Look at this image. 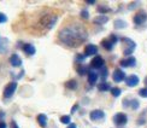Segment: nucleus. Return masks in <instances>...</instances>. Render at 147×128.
<instances>
[{"label":"nucleus","mask_w":147,"mask_h":128,"mask_svg":"<svg viewBox=\"0 0 147 128\" xmlns=\"http://www.w3.org/2000/svg\"><path fill=\"white\" fill-rule=\"evenodd\" d=\"M84 58H86V56L84 54H81V53L76 56V60H78V62H82V60H84Z\"/></svg>","instance_id":"obj_33"},{"label":"nucleus","mask_w":147,"mask_h":128,"mask_svg":"<svg viewBox=\"0 0 147 128\" xmlns=\"http://www.w3.org/2000/svg\"><path fill=\"white\" fill-rule=\"evenodd\" d=\"M113 26H115L116 29H124V28H127L128 23L124 20H116L115 23H113Z\"/></svg>","instance_id":"obj_17"},{"label":"nucleus","mask_w":147,"mask_h":128,"mask_svg":"<svg viewBox=\"0 0 147 128\" xmlns=\"http://www.w3.org/2000/svg\"><path fill=\"white\" fill-rule=\"evenodd\" d=\"M113 122H115L116 126H118V127L124 126L128 122V116L124 112H117L113 116Z\"/></svg>","instance_id":"obj_5"},{"label":"nucleus","mask_w":147,"mask_h":128,"mask_svg":"<svg viewBox=\"0 0 147 128\" xmlns=\"http://www.w3.org/2000/svg\"><path fill=\"white\" fill-rule=\"evenodd\" d=\"M7 21V17H6L5 14H0V23H5Z\"/></svg>","instance_id":"obj_32"},{"label":"nucleus","mask_w":147,"mask_h":128,"mask_svg":"<svg viewBox=\"0 0 147 128\" xmlns=\"http://www.w3.org/2000/svg\"><path fill=\"white\" fill-rule=\"evenodd\" d=\"M0 128H6V125H5V122H3V121H0Z\"/></svg>","instance_id":"obj_37"},{"label":"nucleus","mask_w":147,"mask_h":128,"mask_svg":"<svg viewBox=\"0 0 147 128\" xmlns=\"http://www.w3.org/2000/svg\"><path fill=\"white\" fill-rule=\"evenodd\" d=\"M129 105L131 106L133 110H136L140 104H139V100H138V99H131V100L129 102Z\"/></svg>","instance_id":"obj_27"},{"label":"nucleus","mask_w":147,"mask_h":128,"mask_svg":"<svg viewBox=\"0 0 147 128\" xmlns=\"http://www.w3.org/2000/svg\"><path fill=\"white\" fill-rule=\"evenodd\" d=\"M38 122L42 128H46V126H47V116L45 114H39L38 115Z\"/></svg>","instance_id":"obj_16"},{"label":"nucleus","mask_w":147,"mask_h":128,"mask_svg":"<svg viewBox=\"0 0 147 128\" xmlns=\"http://www.w3.org/2000/svg\"><path fill=\"white\" fill-rule=\"evenodd\" d=\"M11 128H20L17 126V123H16V121H12L11 122Z\"/></svg>","instance_id":"obj_34"},{"label":"nucleus","mask_w":147,"mask_h":128,"mask_svg":"<svg viewBox=\"0 0 147 128\" xmlns=\"http://www.w3.org/2000/svg\"><path fill=\"white\" fill-rule=\"evenodd\" d=\"M66 128H77V126L75 125V123H70L68 127H66Z\"/></svg>","instance_id":"obj_35"},{"label":"nucleus","mask_w":147,"mask_h":128,"mask_svg":"<svg viewBox=\"0 0 147 128\" xmlns=\"http://www.w3.org/2000/svg\"><path fill=\"white\" fill-rule=\"evenodd\" d=\"M98 89L101 91V92H106V91H111V87L107 82H101L99 86H98Z\"/></svg>","instance_id":"obj_21"},{"label":"nucleus","mask_w":147,"mask_h":128,"mask_svg":"<svg viewBox=\"0 0 147 128\" xmlns=\"http://www.w3.org/2000/svg\"><path fill=\"white\" fill-rule=\"evenodd\" d=\"M109 22V18H107V16H104V15H101V16H98V17H95L94 18V23L95 24H105V23H107Z\"/></svg>","instance_id":"obj_18"},{"label":"nucleus","mask_w":147,"mask_h":128,"mask_svg":"<svg viewBox=\"0 0 147 128\" xmlns=\"http://www.w3.org/2000/svg\"><path fill=\"white\" fill-rule=\"evenodd\" d=\"M121 40H122V42H124V44L127 45L125 46L127 48H124V51H123V54L124 56H130V54L134 52V50H135L136 44L129 38H122Z\"/></svg>","instance_id":"obj_2"},{"label":"nucleus","mask_w":147,"mask_h":128,"mask_svg":"<svg viewBox=\"0 0 147 128\" xmlns=\"http://www.w3.org/2000/svg\"><path fill=\"white\" fill-rule=\"evenodd\" d=\"M7 39H4V44H1V38H0V53H5L7 51Z\"/></svg>","instance_id":"obj_24"},{"label":"nucleus","mask_w":147,"mask_h":128,"mask_svg":"<svg viewBox=\"0 0 147 128\" xmlns=\"http://www.w3.org/2000/svg\"><path fill=\"white\" fill-rule=\"evenodd\" d=\"M56 22H57V16L48 15V16H45V17L41 18L40 24H41L42 27H45L46 29H51L54 26V24H56Z\"/></svg>","instance_id":"obj_3"},{"label":"nucleus","mask_w":147,"mask_h":128,"mask_svg":"<svg viewBox=\"0 0 147 128\" xmlns=\"http://www.w3.org/2000/svg\"><path fill=\"white\" fill-rule=\"evenodd\" d=\"M125 74H124V71L123 70H121V69H116L113 71V74H112V80L116 82V83H119L122 81H125Z\"/></svg>","instance_id":"obj_9"},{"label":"nucleus","mask_w":147,"mask_h":128,"mask_svg":"<svg viewBox=\"0 0 147 128\" xmlns=\"http://www.w3.org/2000/svg\"><path fill=\"white\" fill-rule=\"evenodd\" d=\"M119 65L121 66H124V68H134L136 65V59L134 57H127L124 59H122L119 62Z\"/></svg>","instance_id":"obj_10"},{"label":"nucleus","mask_w":147,"mask_h":128,"mask_svg":"<svg viewBox=\"0 0 147 128\" xmlns=\"http://www.w3.org/2000/svg\"><path fill=\"white\" fill-rule=\"evenodd\" d=\"M10 64L13 66V68H18V66L22 65V58L18 56L17 53H13L10 56Z\"/></svg>","instance_id":"obj_11"},{"label":"nucleus","mask_w":147,"mask_h":128,"mask_svg":"<svg viewBox=\"0 0 147 128\" xmlns=\"http://www.w3.org/2000/svg\"><path fill=\"white\" fill-rule=\"evenodd\" d=\"M65 86L69 89H76L77 88V82H76V80H70V81H68L65 83Z\"/></svg>","instance_id":"obj_23"},{"label":"nucleus","mask_w":147,"mask_h":128,"mask_svg":"<svg viewBox=\"0 0 147 128\" xmlns=\"http://www.w3.org/2000/svg\"><path fill=\"white\" fill-rule=\"evenodd\" d=\"M58 38H59V41L66 46L77 47L80 45H82L88 39V33L86 32V29L83 27L74 24V26L63 28L59 32Z\"/></svg>","instance_id":"obj_1"},{"label":"nucleus","mask_w":147,"mask_h":128,"mask_svg":"<svg viewBox=\"0 0 147 128\" xmlns=\"http://www.w3.org/2000/svg\"><path fill=\"white\" fill-rule=\"evenodd\" d=\"M145 85H146V86H147V77L145 79ZM146 88H147V87H146Z\"/></svg>","instance_id":"obj_38"},{"label":"nucleus","mask_w":147,"mask_h":128,"mask_svg":"<svg viewBox=\"0 0 147 128\" xmlns=\"http://www.w3.org/2000/svg\"><path fill=\"white\" fill-rule=\"evenodd\" d=\"M110 9L107 7V6H99L98 7V12H100V14H105V12H109Z\"/></svg>","instance_id":"obj_29"},{"label":"nucleus","mask_w":147,"mask_h":128,"mask_svg":"<svg viewBox=\"0 0 147 128\" xmlns=\"http://www.w3.org/2000/svg\"><path fill=\"white\" fill-rule=\"evenodd\" d=\"M107 74H109V70H107V68H106V66H102V68L100 69V77H101L102 82H105L106 77H107Z\"/></svg>","instance_id":"obj_22"},{"label":"nucleus","mask_w":147,"mask_h":128,"mask_svg":"<svg viewBox=\"0 0 147 128\" xmlns=\"http://www.w3.org/2000/svg\"><path fill=\"white\" fill-rule=\"evenodd\" d=\"M76 70H77V72L80 75H86V74L88 75V72H89L90 69H88L87 66H84V65H80V66H77Z\"/></svg>","instance_id":"obj_20"},{"label":"nucleus","mask_w":147,"mask_h":128,"mask_svg":"<svg viewBox=\"0 0 147 128\" xmlns=\"http://www.w3.org/2000/svg\"><path fill=\"white\" fill-rule=\"evenodd\" d=\"M98 77H99L98 72H95L94 70L90 69L89 72H88V82H89V85H94L98 81Z\"/></svg>","instance_id":"obj_15"},{"label":"nucleus","mask_w":147,"mask_h":128,"mask_svg":"<svg viewBox=\"0 0 147 128\" xmlns=\"http://www.w3.org/2000/svg\"><path fill=\"white\" fill-rule=\"evenodd\" d=\"M22 48H23V51H24V53H26L27 56H34L35 52H36V48L32 44H24Z\"/></svg>","instance_id":"obj_14"},{"label":"nucleus","mask_w":147,"mask_h":128,"mask_svg":"<svg viewBox=\"0 0 147 128\" xmlns=\"http://www.w3.org/2000/svg\"><path fill=\"white\" fill-rule=\"evenodd\" d=\"M102 66H105V60H104L101 56H96L92 59V62H90L92 69H101Z\"/></svg>","instance_id":"obj_7"},{"label":"nucleus","mask_w":147,"mask_h":128,"mask_svg":"<svg viewBox=\"0 0 147 128\" xmlns=\"http://www.w3.org/2000/svg\"><path fill=\"white\" fill-rule=\"evenodd\" d=\"M133 21H134V23H135V24H138V26H141V24H144L147 21V14H146V11L140 10L138 14L134 16Z\"/></svg>","instance_id":"obj_6"},{"label":"nucleus","mask_w":147,"mask_h":128,"mask_svg":"<svg viewBox=\"0 0 147 128\" xmlns=\"http://www.w3.org/2000/svg\"><path fill=\"white\" fill-rule=\"evenodd\" d=\"M109 40H110V41H111V42H112V44H113V45H116V44H117V41H118V36H116V35L111 34V35H110V36H109Z\"/></svg>","instance_id":"obj_28"},{"label":"nucleus","mask_w":147,"mask_h":128,"mask_svg":"<svg viewBox=\"0 0 147 128\" xmlns=\"http://www.w3.org/2000/svg\"><path fill=\"white\" fill-rule=\"evenodd\" d=\"M77 109H78V105H77V104H76V105H75V106H74V108H72V109H71V112H75V111H76V110H77Z\"/></svg>","instance_id":"obj_36"},{"label":"nucleus","mask_w":147,"mask_h":128,"mask_svg":"<svg viewBox=\"0 0 147 128\" xmlns=\"http://www.w3.org/2000/svg\"><path fill=\"white\" fill-rule=\"evenodd\" d=\"M98 53V47L95 45H87L84 47V56H95V54Z\"/></svg>","instance_id":"obj_12"},{"label":"nucleus","mask_w":147,"mask_h":128,"mask_svg":"<svg viewBox=\"0 0 147 128\" xmlns=\"http://www.w3.org/2000/svg\"><path fill=\"white\" fill-rule=\"evenodd\" d=\"M89 119L92 121H101V120L105 119V112H104L102 110H99V109H95V110L90 111Z\"/></svg>","instance_id":"obj_8"},{"label":"nucleus","mask_w":147,"mask_h":128,"mask_svg":"<svg viewBox=\"0 0 147 128\" xmlns=\"http://www.w3.org/2000/svg\"><path fill=\"white\" fill-rule=\"evenodd\" d=\"M139 94L142 97V98H147V88H141L139 91Z\"/></svg>","instance_id":"obj_31"},{"label":"nucleus","mask_w":147,"mask_h":128,"mask_svg":"<svg viewBox=\"0 0 147 128\" xmlns=\"http://www.w3.org/2000/svg\"><path fill=\"white\" fill-rule=\"evenodd\" d=\"M81 17L83 18V20H88L89 18V12L87 10H82L81 11Z\"/></svg>","instance_id":"obj_30"},{"label":"nucleus","mask_w":147,"mask_h":128,"mask_svg":"<svg viewBox=\"0 0 147 128\" xmlns=\"http://www.w3.org/2000/svg\"><path fill=\"white\" fill-rule=\"evenodd\" d=\"M125 83H127V86H129V87H135L136 85L139 83V77H138L136 75L127 76V79H125Z\"/></svg>","instance_id":"obj_13"},{"label":"nucleus","mask_w":147,"mask_h":128,"mask_svg":"<svg viewBox=\"0 0 147 128\" xmlns=\"http://www.w3.org/2000/svg\"><path fill=\"white\" fill-rule=\"evenodd\" d=\"M16 89H17V82L16 81L7 83L6 85V87H5V89H4V93H3L4 98H6V99L11 98V97L13 95V93L16 92Z\"/></svg>","instance_id":"obj_4"},{"label":"nucleus","mask_w":147,"mask_h":128,"mask_svg":"<svg viewBox=\"0 0 147 128\" xmlns=\"http://www.w3.org/2000/svg\"><path fill=\"white\" fill-rule=\"evenodd\" d=\"M101 45H102V47L105 48L106 51H111L112 48H113V46H115V45H113L112 42L110 41L109 39H106V40H102V41H101Z\"/></svg>","instance_id":"obj_19"},{"label":"nucleus","mask_w":147,"mask_h":128,"mask_svg":"<svg viewBox=\"0 0 147 128\" xmlns=\"http://www.w3.org/2000/svg\"><path fill=\"white\" fill-rule=\"evenodd\" d=\"M121 93H122L121 88H118V87H112V88H111V94L115 97V98H117V97H119V95H121Z\"/></svg>","instance_id":"obj_26"},{"label":"nucleus","mask_w":147,"mask_h":128,"mask_svg":"<svg viewBox=\"0 0 147 128\" xmlns=\"http://www.w3.org/2000/svg\"><path fill=\"white\" fill-rule=\"evenodd\" d=\"M60 122L64 123V125H70L71 123V117L69 116V115H64V116L60 117Z\"/></svg>","instance_id":"obj_25"}]
</instances>
